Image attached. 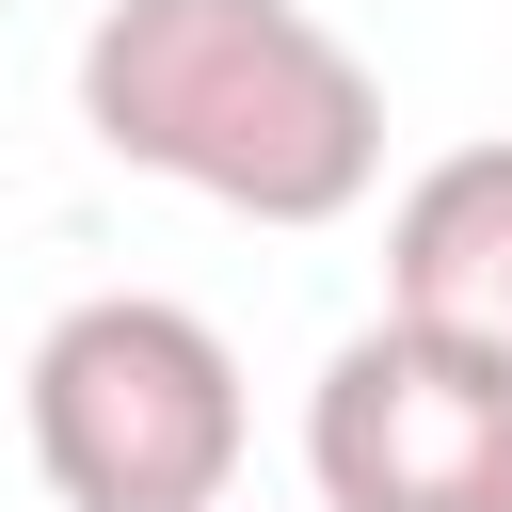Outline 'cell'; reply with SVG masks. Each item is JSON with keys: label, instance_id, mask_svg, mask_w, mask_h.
Listing matches in <instances>:
<instances>
[{"label": "cell", "instance_id": "cell-1", "mask_svg": "<svg viewBox=\"0 0 512 512\" xmlns=\"http://www.w3.org/2000/svg\"><path fill=\"white\" fill-rule=\"evenodd\" d=\"M80 128L224 224H352L384 192V80L320 0H96Z\"/></svg>", "mask_w": 512, "mask_h": 512}, {"label": "cell", "instance_id": "cell-2", "mask_svg": "<svg viewBox=\"0 0 512 512\" xmlns=\"http://www.w3.org/2000/svg\"><path fill=\"white\" fill-rule=\"evenodd\" d=\"M32 464L64 512H224L240 496V448H256V400H240V352L224 320L160 304V288H96L32 336Z\"/></svg>", "mask_w": 512, "mask_h": 512}, {"label": "cell", "instance_id": "cell-3", "mask_svg": "<svg viewBox=\"0 0 512 512\" xmlns=\"http://www.w3.org/2000/svg\"><path fill=\"white\" fill-rule=\"evenodd\" d=\"M304 480L320 512H512V352L384 304L304 384Z\"/></svg>", "mask_w": 512, "mask_h": 512}, {"label": "cell", "instance_id": "cell-4", "mask_svg": "<svg viewBox=\"0 0 512 512\" xmlns=\"http://www.w3.org/2000/svg\"><path fill=\"white\" fill-rule=\"evenodd\" d=\"M384 304L464 336V352H512V144H448L400 176L384 208Z\"/></svg>", "mask_w": 512, "mask_h": 512}]
</instances>
